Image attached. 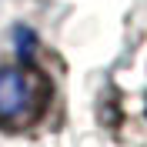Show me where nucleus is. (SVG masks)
<instances>
[{
    "label": "nucleus",
    "instance_id": "f257e3e1",
    "mask_svg": "<svg viewBox=\"0 0 147 147\" xmlns=\"http://www.w3.org/2000/svg\"><path fill=\"white\" fill-rule=\"evenodd\" d=\"M44 110V80L24 67H0V127H27Z\"/></svg>",
    "mask_w": 147,
    "mask_h": 147
}]
</instances>
